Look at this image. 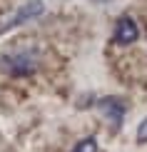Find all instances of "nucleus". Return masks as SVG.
Here are the masks:
<instances>
[{"label":"nucleus","mask_w":147,"mask_h":152,"mask_svg":"<svg viewBox=\"0 0 147 152\" xmlns=\"http://www.w3.org/2000/svg\"><path fill=\"white\" fill-rule=\"evenodd\" d=\"M115 42L117 45H132V42H137L140 40V28H137V23L132 20L130 15H122L117 20V25H115Z\"/></svg>","instance_id":"nucleus-4"},{"label":"nucleus","mask_w":147,"mask_h":152,"mask_svg":"<svg viewBox=\"0 0 147 152\" xmlns=\"http://www.w3.org/2000/svg\"><path fill=\"white\" fill-rule=\"evenodd\" d=\"M42 10H45L42 0H30V3H25L12 18L5 20V25H0V35L12 30V28H18V25H23V23H28V20H33V18H37V15H42Z\"/></svg>","instance_id":"nucleus-2"},{"label":"nucleus","mask_w":147,"mask_h":152,"mask_svg":"<svg viewBox=\"0 0 147 152\" xmlns=\"http://www.w3.org/2000/svg\"><path fill=\"white\" fill-rule=\"evenodd\" d=\"M72 152H97V140L95 137H85V140H80L75 145Z\"/></svg>","instance_id":"nucleus-5"},{"label":"nucleus","mask_w":147,"mask_h":152,"mask_svg":"<svg viewBox=\"0 0 147 152\" xmlns=\"http://www.w3.org/2000/svg\"><path fill=\"white\" fill-rule=\"evenodd\" d=\"M137 142L140 145H147V117L137 125Z\"/></svg>","instance_id":"nucleus-6"},{"label":"nucleus","mask_w":147,"mask_h":152,"mask_svg":"<svg viewBox=\"0 0 147 152\" xmlns=\"http://www.w3.org/2000/svg\"><path fill=\"white\" fill-rule=\"evenodd\" d=\"M0 70H5L12 77H23V75H33L37 70V60L28 53H18V55H5L0 58Z\"/></svg>","instance_id":"nucleus-1"},{"label":"nucleus","mask_w":147,"mask_h":152,"mask_svg":"<svg viewBox=\"0 0 147 152\" xmlns=\"http://www.w3.org/2000/svg\"><path fill=\"white\" fill-rule=\"evenodd\" d=\"M97 110H100V115L105 117L110 125L120 127V125H122V120H125L127 105H125L120 97H102V100H97Z\"/></svg>","instance_id":"nucleus-3"}]
</instances>
